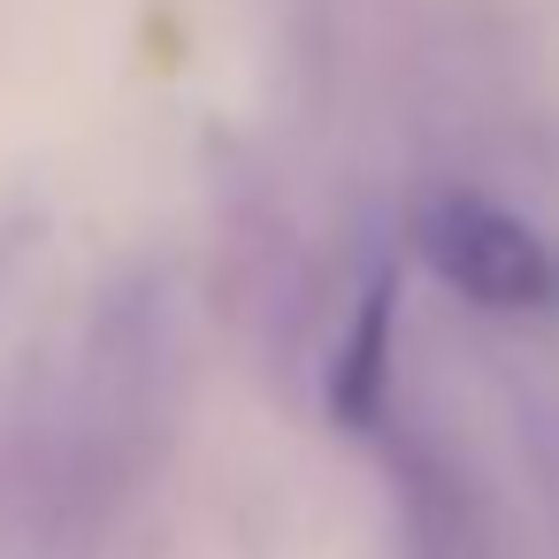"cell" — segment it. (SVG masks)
<instances>
[{
  "label": "cell",
  "mask_w": 559,
  "mask_h": 559,
  "mask_svg": "<svg viewBox=\"0 0 559 559\" xmlns=\"http://www.w3.org/2000/svg\"><path fill=\"white\" fill-rule=\"evenodd\" d=\"M421 246H429V269L483 307H544L559 292V269L536 246V230L490 200H437L421 223Z\"/></svg>",
  "instance_id": "6da1fadb"
}]
</instances>
